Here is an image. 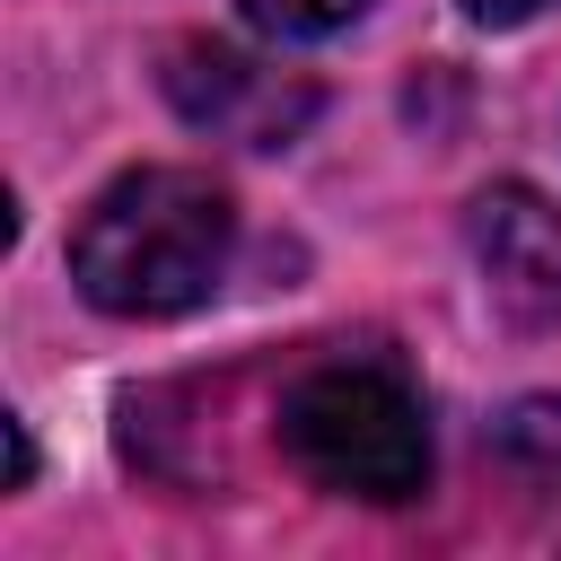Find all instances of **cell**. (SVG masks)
I'll return each mask as SVG.
<instances>
[{"label": "cell", "instance_id": "2", "mask_svg": "<svg viewBox=\"0 0 561 561\" xmlns=\"http://www.w3.org/2000/svg\"><path fill=\"white\" fill-rule=\"evenodd\" d=\"M280 447L316 491L394 508L430 491V421L421 394L377 359H324L280 394Z\"/></svg>", "mask_w": 561, "mask_h": 561}, {"label": "cell", "instance_id": "7", "mask_svg": "<svg viewBox=\"0 0 561 561\" xmlns=\"http://www.w3.org/2000/svg\"><path fill=\"white\" fill-rule=\"evenodd\" d=\"M543 9H561V0H465V18H482V26H526Z\"/></svg>", "mask_w": 561, "mask_h": 561}, {"label": "cell", "instance_id": "8", "mask_svg": "<svg viewBox=\"0 0 561 561\" xmlns=\"http://www.w3.org/2000/svg\"><path fill=\"white\" fill-rule=\"evenodd\" d=\"M26 473H35V447H26V421H9V482L26 491Z\"/></svg>", "mask_w": 561, "mask_h": 561}, {"label": "cell", "instance_id": "3", "mask_svg": "<svg viewBox=\"0 0 561 561\" xmlns=\"http://www.w3.org/2000/svg\"><path fill=\"white\" fill-rule=\"evenodd\" d=\"M167 105L210 140L289 149L316 123V79H298L263 53H237V44H175L167 53Z\"/></svg>", "mask_w": 561, "mask_h": 561}, {"label": "cell", "instance_id": "1", "mask_svg": "<svg viewBox=\"0 0 561 561\" xmlns=\"http://www.w3.org/2000/svg\"><path fill=\"white\" fill-rule=\"evenodd\" d=\"M237 254V202L202 167H131L70 228V280L96 316L167 324L193 316Z\"/></svg>", "mask_w": 561, "mask_h": 561}, {"label": "cell", "instance_id": "6", "mask_svg": "<svg viewBox=\"0 0 561 561\" xmlns=\"http://www.w3.org/2000/svg\"><path fill=\"white\" fill-rule=\"evenodd\" d=\"M359 9H368V0H237V18H245L254 35H272V44H324V35H342Z\"/></svg>", "mask_w": 561, "mask_h": 561}, {"label": "cell", "instance_id": "4", "mask_svg": "<svg viewBox=\"0 0 561 561\" xmlns=\"http://www.w3.org/2000/svg\"><path fill=\"white\" fill-rule=\"evenodd\" d=\"M482 289L500 307V324L517 333H552L561 324V210L535 184H491L465 219Z\"/></svg>", "mask_w": 561, "mask_h": 561}, {"label": "cell", "instance_id": "5", "mask_svg": "<svg viewBox=\"0 0 561 561\" xmlns=\"http://www.w3.org/2000/svg\"><path fill=\"white\" fill-rule=\"evenodd\" d=\"M500 456H508L535 491L561 500V394H526V403L500 421Z\"/></svg>", "mask_w": 561, "mask_h": 561}]
</instances>
